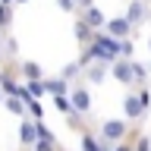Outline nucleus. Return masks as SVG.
<instances>
[{
  "instance_id": "1",
  "label": "nucleus",
  "mask_w": 151,
  "mask_h": 151,
  "mask_svg": "<svg viewBox=\"0 0 151 151\" xmlns=\"http://www.w3.org/2000/svg\"><path fill=\"white\" fill-rule=\"evenodd\" d=\"M91 54H94V60H101V63H116L120 60V41L116 38H110L107 32H94V38H91Z\"/></svg>"
},
{
  "instance_id": "2",
  "label": "nucleus",
  "mask_w": 151,
  "mask_h": 151,
  "mask_svg": "<svg viewBox=\"0 0 151 151\" xmlns=\"http://www.w3.org/2000/svg\"><path fill=\"white\" fill-rule=\"evenodd\" d=\"M98 135H101L104 142H123L129 135V126H126V120H104Z\"/></svg>"
},
{
  "instance_id": "3",
  "label": "nucleus",
  "mask_w": 151,
  "mask_h": 151,
  "mask_svg": "<svg viewBox=\"0 0 151 151\" xmlns=\"http://www.w3.org/2000/svg\"><path fill=\"white\" fill-rule=\"evenodd\" d=\"M126 19H129L132 25L148 22V19H151V3H148V0H129V6H126Z\"/></svg>"
},
{
  "instance_id": "4",
  "label": "nucleus",
  "mask_w": 151,
  "mask_h": 151,
  "mask_svg": "<svg viewBox=\"0 0 151 151\" xmlns=\"http://www.w3.org/2000/svg\"><path fill=\"white\" fill-rule=\"evenodd\" d=\"M69 101H73V110L82 113V116L91 110V91L82 88V85H73V88H69Z\"/></svg>"
},
{
  "instance_id": "5",
  "label": "nucleus",
  "mask_w": 151,
  "mask_h": 151,
  "mask_svg": "<svg viewBox=\"0 0 151 151\" xmlns=\"http://www.w3.org/2000/svg\"><path fill=\"white\" fill-rule=\"evenodd\" d=\"M132 22L126 16H113V19H107V25H104V32H107V35L110 38H116V41H120V38H129L132 35Z\"/></svg>"
},
{
  "instance_id": "6",
  "label": "nucleus",
  "mask_w": 151,
  "mask_h": 151,
  "mask_svg": "<svg viewBox=\"0 0 151 151\" xmlns=\"http://www.w3.org/2000/svg\"><path fill=\"white\" fill-rule=\"evenodd\" d=\"M110 76L116 79L120 85H132L135 82V76H132V60H116V63H110Z\"/></svg>"
},
{
  "instance_id": "7",
  "label": "nucleus",
  "mask_w": 151,
  "mask_h": 151,
  "mask_svg": "<svg viewBox=\"0 0 151 151\" xmlns=\"http://www.w3.org/2000/svg\"><path fill=\"white\" fill-rule=\"evenodd\" d=\"M107 76H110V66L101 63V60H94L91 66H85V79H88V85H104Z\"/></svg>"
},
{
  "instance_id": "8",
  "label": "nucleus",
  "mask_w": 151,
  "mask_h": 151,
  "mask_svg": "<svg viewBox=\"0 0 151 151\" xmlns=\"http://www.w3.org/2000/svg\"><path fill=\"white\" fill-rule=\"evenodd\" d=\"M79 16H82L85 22L94 28V32H104V25H107V16H104V9L98 6V3H94V6H88V9H82Z\"/></svg>"
},
{
  "instance_id": "9",
  "label": "nucleus",
  "mask_w": 151,
  "mask_h": 151,
  "mask_svg": "<svg viewBox=\"0 0 151 151\" xmlns=\"http://www.w3.org/2000/svg\"><path fill=\"white\" fill-rule=\"evenodd\" d=\"M123 113H126V120H142L148 110L142 107L139 94H126V98H123Z\"/></svg>"
},
{
  "instance_id": "10",
  "label": "nucleus",
  "mask_w": 151,
  "mask_h": 151,
  "mask_svg": "<svg viewBox=\"0 0 151 151\" xmlns=\"http://www.w3.org/2000/svg\"><path fill=\"white\" fill-rule=\"evenodd\" d=\"M19 142L22 145H35L38 142V120H25L22 116V123H19Z\"/></svg>"
},
{
  "instance_id": "11",
  "label": "nucleus",
  "mask_w": 151,
  "mask_h": 151,
  "mask_svg": "<svg viewBox=\"0 0 151 151\" xmlns=\"http://www.w3.org/2000/svg\"><path fill=\"white\" fill-rule=\"evenodd\" d=\"M73 35H76V41H79V44H91L94 28L88 25V22H85L82 16H79V19H76V25H73Z\"/></svg>"
},
{
  "instance_id": "12",
  "label": "nucleus",
  "mask_w": 151,
  "mask_h": 151,
  "mask_svg": "<svg viewBox=\"0 0 151 151\" xmlns=\"http://www.w3.org/2000/svg\"><path fill=\"white\" fill-rule=\"evenodd\" d=\"M82 151H110L107 148V142L91 135V132H82Z\"/></svg>"
},
{
  "instance_id": "13",
  "label": "nucleus",
  "mask_w": 151,
  "mask_h": 151,
  "mask_svg": "<svg viewBox=\"0 0 151 151\" xmlns=\"http://www.w3.org/2000/svg\"><path fill=\"white\" fill-rule=\"evenodd\" d=\"M3 107H6L13 116H25V101H22L19 94H6V98H3Z\"/></svg>"
},
{
  "instance_id": "14",
  "label": "nucleus",
  "mask_w": 151,
  "mask_h": 151,
  "mask_svg": "<svg viewBox=\"0 0 151 151\" xmlns=\"http://www.w3.org/2000/svg\"><path fill=\"white\" fill-rule=\"evenodd\" d=\"M19 73L25 76V82L28 79H44V69H41L35 60H22V63H19Z\"/></svg>"
},
{
  "instance_id": "15",
  "label": "nucleus",
  "mask_w": 151,
  "mask_h": 151,
  "mask_svg": "<svg viewBox=\"0 0 151 151\" xmlns=\"http://www.w3.org/2000/svg\"><path fill=\"white\" fill-rule=\"evenodd\" d=\"M44 85H47V94H50V98H54V94H69V88H73V85L66 82V79H60V76H57V79H44Z\"/></svg>"
},
{
  "instance_id": "16",
  "label": "nucleus",
  "mask_w": 151,
  "mask_h": 151,
  "mask_svg": "<svg viewBox=\"0 0 151 151\" xmlns=\"http://www.w3.org/2000/svg\"><path fill=\"white\" fill-rule=\"evenodd\" d=\"M13 25V3H0V32Z\"/></svg>"
},
{
  "instance_id": "17",
  "label": "nucleus",
  "mask_w": 151,
  "mask_h": 151,
  "mask_svg": "<svg viewBox=\"0 0 151 151\" xmlns=\"http://www.w3.org/2000/svg\"><path fill=\"white\" fill-rule=\"evenodd\" d=\"M50 101H54V107H57L60 113H66V116L73 113V101H69V94H54Z\"/></svg>"
},
{
  "instance_id": "18",
  "label": "nucleus",
  "mask_w": 151,
  "mask_h": 151,
  "mask_svg": "<svg viewBox=\"0 0 151 151\" xmlns=\"http://www.w3.org/2000/svg\"><path fill=\"white\" fill-rule=\"evenodd\" d=\"M25 88H28V94H32V98H41V94H47L44 79H28V82H25Z\"/></svg>"
},
{
  "instance_id": "19",
  "label": "nucleus",
  "mask_w": 151,
  "mask_h": 151,
  "mask_svg": "<svg viewBox=\"0 0 151 151\" xmlns=\"http://www.w3.org/2000/svg\"><path fill=\"white\" fill-rule=\"evenodd\" d=\"M79 73H82V66H79V60H76V63H66V66H63V73H60V79H66V82L73 85Z\"/></svg>"
},
{
  "instance_id": "20",
  "label": "nucleus",
  "mask_w": 151,
  "mask_h": 151,
  "mask_svg": "<svg viewBox=\"0 0 151 151\" xmlns=\"http://www.w3.org/2000/svg\"><path fill=\"white\" fill-rule=\"evenodd\" d=\"M132 76H135V82H132V85H139V88H142V85L148 82V66H145V63H132Z\"/></svg>"
},
{
  "instance_id": "21",
  "label": "nucleus",
  "mask_w": 151,
  "mask_h": 151,
  "mask_svg": "<svg viewBox=\"0 0 151 151\" xmlns=\"http://www.w3.org/2000/svg\"><path fill=\"white\" fill-rule=\"evenodd\" d=\"M25 110L32 113V116H35V120H41V116H44V107H41V104H38V98H28V101H25Z\"/></svg>"
},
{
  "instance_id": "22",
  "label": "nucleus",
  "mask_w": 151,
  "mask_h": 151,
  "mask_svg": "<svg viewBox=\"0 0 151 151\" xmlns=\"http://www.w3.org/2000/svg\"><path fill=\"white\" fill-rule=\"evenodd\" d=\"M132 50H135V44H132V38H120V57L123 60H129Z\"/></svg>"
},
{
  "instance_id": "23",
  "label": "nucleus",
  "mask_w": 151,
  "mask_h": 151,
  "mask_svg": "<svg viewBox=\"0 0 151 151\" xmlns=\"http://www.w3.org/2000/svg\"><path fill=\"white\" fill-rule=\"evenodd\" d=\"M3 47H6L3 57H16L19 54V41H16V38H3Z\"/></svg>"
},
{
  "instance_id": "24",
  "label": "nucleus",
  "mask_w": 151,
  "mask_h": 151,
  "mask_svg": "<svg viewBox=\"0 0 151 151\" xmlns=\"http://www.w3.org/2000/svg\"><path fill=\"white\" fill-rule=\"evenodd\" d=\"M57 148V139H38L35 142V151H54Z\"/></svg>"
},
{
  "instance_id": "25",
  "label": "nucleus",
  "mask_w": 151,
  "mask_h": 151,
  "mask_svg": "<svg viewBox=\"0 0 151 151\" xmlns=\"http://www.w3.org/2000/svg\"><path fill=\"white\" fill-rule=\"evenodd\" d=\"M139 101H142V107H145V110H151V88H145V85H142V91H139Z\"/></svg>"
},
{
  "instance_id": "26",
  "label": "nucleus",
  "mask_w": 151,
  "mask_h": 151,
  "mask_svg": "<svg viewBox=\"0 0 151 151\" xmlns=\"http://www.w3.org/2000/svg\"><path fill=\"white\" fill-rule=\"evenodd\" d=\"M132 151H151V139H148V135H139V142H135Z\"/></svg>"
},
{
  "instance_id": "27",
  "label": "nucleus",
  "mask_w": 151,
  "mask_h": 151,
  "mask_svg": "<svg viewBox=\"0 0 151 151\" xmlns=\"http://www.w3.org/2000/svg\"><path fill=\"white\" fill-rule=\"evenodd\" d=\"M57 6L63 9V13H79L76 9V0H57Z\"/></svg>"
},
{
  "instance_id": "28",
  "label": "nucleus",
  "mask_w": 151,
  "mask_h": 151,
  "mask_svg": "<svg viewBox=\"0 0 151 151\" xmlns=\"http://www.w3.org/2000/svg\"><path fill=\"white\" fill-rule=\"evenodd\" d=\"M38 139H54V132H50V126H44L41 120H38Z\"/></svg>"
},
{
  "instance_id": "29",
  "label": "nucleus",
  "mask_w": 151,
  "mask_h": 151,
  "mask_svg": "<svg viewBox=\"0 0 151 151\" xmlns=\"http://www.w3.org/2000/svg\"><path fill=\"white\" fill-rule=\"evenodd\" d=\"M88 6H94V0H76V9H79V13L88 9Z\"/></svg>"
},
{
  "instance_id": "30",
  "label": "nucleus",
  "mask_w": 151,
  "mask_h": 151,
  "mask_svg": "<svg viewBox=\"0 0 151 151\" xmlns=\"http://www.w3.org/2000/svg\"><path fill=\"white\" fill-rule=\"evenodd\" d=\"M110 151H132V145H129V142H116Z\"/></svg>"
},
{
  "instance_id": "31",
  "label": "nucleus",
  "mask_w": 151,
  "mask_h": 151,
  "mask_svg": "<svg viewBox=\"0 0 151 151\" xmlns=\"http://www.w3.org/2000/svg\"><path fill=\"white\" fill-rule=\"evenodd\" d=\"M0 3H16V0H0Z\"/></svg>"
},
{
  "instance_id": "32",
  "label": "nucleus",
  "mask_w": 151,
  "mask_h": 151,
  "mask_svg": "<svg viewBox=\"0 0 151 151\" xmlns=\"http://www.w3.org/2000/svg\"><path fill=\"white\" fill-rule=\"evenodd\" d=\"M148 50H151V35H148Z\"/></svg>"
},
{
  "instance_id": "33",
  "label": "nucleus",
  "mask_w": 151,
  "mask_h": 151,
  "mask_svg": "<svg viewBox=\"0 0 151 151\" xmlns=\"http://www.w3.org/2000/svg\"><path fill=\"white\" fill-rule=\"evenodd\" d=\"M16 3H28V0H16Z\"/></svg>"
},
{
  "instance_id": "34",
  "label": "nucleus",
  "mask_w": 151,
  "mask_h": 151,
  "mask_svg": "<svg viewBox=\"0 0 151 151\" xmlns=\"http://www.w3.org/2000/svg\"><path fill=\"white\" fill-rule=\"evenodd\" d=\"M0 104H3V91H0Z\"/></svg>"
},
{
  "instance_id": "35",
  "label": "nucleus",
  "mask_w": 151,
  "mask_h": 151,
  "mask_svg": "<svg viewBox=\"0 0 151 151\" xmlns=\"http://www.w3.org/2000/svg\"><path fill=\"white\" fill-rule=\"evenodd\" d=\"M148 3H151V0H148Z\"/></svg>"
}]
</instances>
